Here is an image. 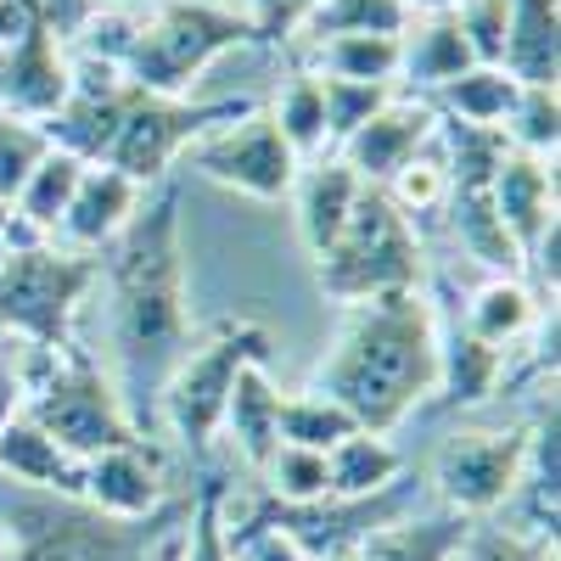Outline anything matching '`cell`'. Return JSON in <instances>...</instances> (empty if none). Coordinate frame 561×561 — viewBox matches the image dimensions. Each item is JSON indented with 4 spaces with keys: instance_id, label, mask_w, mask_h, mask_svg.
Segmentation results:
<instances>
[{
    "instance_id": "obj_1",
    "label": "cell",
    "mask_w": 561,
    "mask_h": 561,
    "mask_svg": "<svg viewBox=\"0 0 561 561\" xmlns=\"http://www.w3.org/2000/svg\"><path fill=\"white\" fill-rule=\"evenodd\" d=\"M96 270L107 275V337H113V388L124 410L158 404L169 370L192 348V280H185L180 237V185L163 180L135 208V219L102 248Z\"/></svg>"
},
{
    "instance_id": "obj_2",
    "label": "cell",
    "mask_w": 561,
    "mask_h": 561,
    "mask_svg": "<svg viewBox=\"0 0 561 561\" xmlns=\"http://www.w3.org/2000/svg\"><path fill=\"white\" fill-rule=\"evenodd\" d=\"M438 309L427 293H388L343 309V332L309 388L354 415L359 433H393L438 388Z\"/></svg>"
},
{
    "instance_id": "obj_3",
    "label": "cell",
    "mask_w": 561,
    "mask_h": 561,
    "mask_svg": "<svg viewBox=\"0 0 561 561\" xmlns=\"http://www.w3.org/2000/svg\"><path fill=\"white\" fill-rule=\"evenodd\" d=\"M185 517H192V500H169L147 523H118L68 494H0L7 561H152L185 528Z\"/></svg>"
},
{
    "instance_id": "obj_4",
    "label": "cell",
    "mask_w": 561,
    "mask_h": 561,
    "mask_svg": "<svg viewBox=\"0 0 561 561\" xmlns=\"http://www.w3.org/2000/svg\"><path fill=\"white\" fill-rule=\"evenodd\" d=\"M259 45L253 23L230 0H152L135 18L129 51L118 57V73L152 96H185L203 68H214L225 51Z\"/></svg>"
},
{
    "instance_id": "obj_5",
    "label": "cell",
    "mask_w": 561,
    "mask_h": 561,
    "mask_svg": "<svg viewBox=\"0 0 561 561\" xmlns=\"http://www.w3.org/2000/svg\"><path fill=\"white\" fill-rule=\"evenodd\" d=\"M314 280L320 293L337 309L388 298V293H427V253L410 214L393 208V197L382 185H365L343 237L314 259Z\"/></svg>"
},
{
    "instance_id": "obj_6",
    "label": "cell",
    "mask_w": 561,
    "mask_h": 561,
    "mask_svg": "<svg viewBox=\"0 0 561 561\" xmlns=\"http://www.w3.org/2000/svg\"><path fill=\"white\" fill-rule=\"evenodd\" d=\"M102 280L96 259L62 242H28L0 253V332L39 354L73 348V314Z\"/></svg>"
},
{
    "instance_id": "obj_7",
    "label": "cell",
    "mask_w": 561,
    "mask_h": 561,
    "mask_svg": "<svg viewBox=\"0 0 561 561\" xmlns=\"http://www.w3.org/2000/svg\"><path fill=\"white\" fill-rule=\"evenodd\" d=\"M23 415L73 460H96L140 438L113 377H102V365L79 348L51 354V370L23 382Z\"/></svg>"
},
{
    "instance_id": "obj_8",
    "label": "cell",
    "mask_w": 561,
    "mask_h": 561,
    "mask_svg": "<svg viewBox=\"0 0 561 561\" xmlns=\"http://www.w3.org/2000/svg\"><path fill=\"white\" fill-rule=\"evenodd\" d=\"M270 348H275V337L264 332L259 320H225L208 343L180 354V365L169 370V382L158 393V410L169 421V433L192 455L214 449L225 404H230V388H237V377L248 365H264Z\"/></svg>"
},
{
    "instance_id": "obj_9",
    "label": "cell",
    "mask_w": 561,
    "mask_h": 561,
    "mask_svg": "<svg viewBox=\"0 0 561 561\" xmlns=\"http://www.w3.org/2000/svg\"><path fill=\"white\" fill-rule=\"evenodd\" d=\"M410 483H388L377 494H325V500H309V505H280V500H264L248 528H230V545H242L253 534H275L287 539L304 561H343L365 534H377L399 517H410Z\"/></svg>"
},
{
    "instance_id": "obj_10",
    "label": "cell",
    "mask_w": 561,
    "mask_h": 561,
    "mask_svg": "<svg viewBox=\"0 0 561 561\" xmlns=\"http://www.w3.org/2000/svg\"><path fill=\"white\" fill-rule=\"evenodd\" d=\"M528 438L534 427H460L438 444L433 455V489L444 500V511L466 523L500 517L505 500L517 494L523 460H528Z\"/></svg>"
},
{
    "instance_id": "obj_11",
    "label": "cell",
    "mask_w": 561,
    "mask_h": 561,
    "mask_svg": "<svg viewBox=\"0 0 561 561\" xmlns=\"http://www.w3.org/2000/svg\"><path fill=\"white\" fill-rule=\"evenodd\" d=\"M248 113H253V102H242V96L237 102H185V96H152V90H140V102L129 107V118H124V129H118V140L107 147L102 163H113L118 174H129L140 192H147V185L169 180L174 158L192 147V140L237 124Z\"/></svg>"
},
{
    "instance_id": "obj_12",
    "label": "cell",
    "mask_w": 561,
    "mask_h": 561,
    "mask_svg": "<svg viewBox=\"0 0 561 561\" xmlns=\"http://www.w3.org/2000/svg\"><path fill=\"white\" fill-rule=\"evenodd\" d=\"M192 169L208 174L214 185H230V192L253 197V203H280V197H293V180H298L304 163L287 140H280L275 118L253 107L248 118L203 135L197 152H192Z\"/></svg>"
},
{
    "instance_id": "obj_13",
    "label": "cell",
    "mask_w": 561,
    "mask_h": 561,
    "mask_svg": "<svg viewBox=\"0 0 561 561\" xmlns=\"http://www.w3.org/2000/svg\"><path fill=\"white\" fill-rule=\"evenodd\" d=\"M135 102H140V84H129L113 62L84 57L73 62V90H68L62 113L45 124V135H51L57 152H73L79 163H102Z\"/></svg>"
},
{
    "instance_id": "obj_14",
    "label": "cell",
    "mask_w": 561,
    "mask_h": 561,
    "mask_svg": "<svg viewBox=\"0 0 561 561\" xmlns=\"http://www.w3.org/2000/svg\"><path fill=\"white\" fill-rule=\"evenodd\" d=\"M73 90V62L62 51L57 28L34 12V23L0 51V113L23 124H51Z\"/></svg>"
},
{
    "instance_id": "obj_15",
    "label": "cell",
    "mask_w": 561,
    "mask_h": 561,
    "mask_svg": "<svg viewBox=\"0 0 561 561\" xmlns=\"http://www.w3.org/2000/svg\"><path fill=\"white\" fill-rule=\"evenodd\" d=\"M433 140H438V107L393 96L370 124H359L332 158H343L359 185H382V192H388V185L433 147Z\"/></svg>"
},
{
    "instance_id": "obj_16",
    "label": "cell",
    "mask_w": 561,
    "mask_h": 561,
    "mask_svg": "<svg viewBox=\"0 0 561 561\" xmlns=\"http://www.w3.org/2000/svg\"><path fill=\"white\" fill-rule=\"evenodd\" d=\"M79 500L90 511H102V517H118V523L158 517V511L169 505L158 449H147V438H135L124 449H107L96 460H84V494Z\"/></svg>"
},
{
    "instance_id": "obj_17",
    "label": "cell",
    "mask_w": 561,
    "mask_h": 561,
    "mask_svg": "<svg viewBox=\"0 0 561 561\" xmlns=\"http://www.w3.org/2000/svg\"><path fill=\"white\" fill-rule=\"evenodd\" d=\"M140 203H147V192H140L129 174H118L113 163H84V174H79V185H73V203H68V214H62V225H57L51 242L96 259V253L118 237V230L135 219Z\"/></svg>"
},
{
    "instance_id": "obj_18",
    "label": "cell",
    "mask_w": 561,
    "mask_h": 561,
    "mask_svg": "<svg viewBox=\"0 0 561 561\" xmlns=\"http://www.w3.org/2000/svg\"><path fill=\"white\" fill-rule=\"evenodd\" d=\"M489 203H494L505 237L517 242V253H523V264H528L534 248L545 242V230L561 225V219H556V163L505 147V158H500V169H494V185H489Z\"/></svg>"
},
{
    "instance_id": "obj_19",
    "label": "cell",
    "mask_w": 561,
    "mask_h": 561,
    "mask_svg": "<svg viewBox=\"0 0 561 561\" xmlns=\"http://www.w3.org/2000/svg\"><path fill=\"white\" fill-rule=\"evenodd\" d=\"M359 192H365V185L354 180V169L343 158H314L309 169H298V180H293V208L298 214L293 219H298V237H304L309 259H320L325 248L343 237V225H348Z\"/></svg>"
},
{
    "instance_id": "obj_20",
    "label": "cell",
    "mask_w": 561,
    "mask_h": 561,
    "mask_svg": "<svg viewBox=\"0 0 561 561\" xmlns=\"http://www.w3.org/2000/svg\"><path fill=\"white\" fill-rule=\"evenodd\" d=\"M0 478H12V489H39V494L79 500L84 494V460L57 449L18 404V415L0 427Z\"/></svg>"
},
{
    "instance_id": "obj_21",
    "label": "cell",
    "mask_w": 561,
    "mask_h": 561,
    "mask_svg": "<svg viewBox=\"0 0 561 561\" xmlns=\"http://www.w3.org/2000/svg\"><path fill=\"white\" fill-rule=\"evenodd\" d=\"M500 68L517 84H556L561 79V0H505Z\"/></svg>"
},
{
    "instance_id": "obj_22",
    "label": "cell",
    "mask_w": 561,
    "mask_h": 561,
    "mask_svg": "<svg viewBox=\"0 0 561 561\" xmlns=\"http://www.w3.org/2000/svg\"><path fill=\"white\" fill-rule=\"evenodd\" d=\"M466 517H455V511H433V517H399L377 534H365L343 561H455L460 545H466Z\"/></svg>"
},
{
    "instance_id": "obj_23",
    "label": "cell",
    "mask_w": 561,
    "mask_h": 561,
    "mask_svg": "<svg viewBox=\"0 0 561 561\" xmlns=\"http://www.w3.org/2000/svg\"><path fill=\"white\" fill-rule=\"evenodd\" d=\"M219 433H230V444H237V455L253 466V472H264L270 455L280 449V393L264 377V365H248L237 377Z\"/></svg>"
},
{
    "instance_id": "obj_24",
    "label": "cell",
    "mask_w": 561,
    "mask_h": 561,
    "mask_svg": "<svg viewBox=\"0 0 561 561\" xmlns=\"http://www.w3.org/2000/svg\"><path fill=\"white\" fill-rule=\"evenodd\" d=\"M500 382H505V354L500 348H489V343H478L466 325H455L449 337H438V404H483V399H494L500 393Z\"/></svg>"
},
{
    "instance_id": "obj_25",
    "label": "cell",
    "mask_w": 561,
    "mask_h": 561,
    "mask_svg": "<svg viewBox=\"0 0 561 561\" xmlns=\"http://www.w3.org/2000/svg\"><path fill=\"white\" fill-rule=\"evenodd\" d=\"M460 325L478 343L511 354V343H523L534 325H539V298L523 287L517 275H489L483 287L472 293V304H466V320Z\"/></svg>"
},
{
    "instance_id": "obj_26",
    "label": "cell",
    "mask_w": 561,
    "mask_h": 561,
    "mask_svg": "<svg viewBox=\"0 0 561 561\" xmlns=\"http://www.w3.org/2000/svg\"><path fill=\"white\" fill-rule=\"evenodd\" d=\"M404 45V57H399V73L421 90H444L449 79H460L466 68H472V51H466V39L455 28V12H433V18H421L415 34L399 39Z\"/></svg>"
},
{
    "instance_id": "obj_27",
    "label": "cell",
    "mask_w": 561,
    "mask_h": 561,
    "mask_svg": "<svg viewBox=\"0 0 561 561\" xmlns=\"http://www.w3.org/2000/svg\"><path fill=\"white\" fill-rule=\"evenodd\" d=\"M79 174H84V163H79L73 152H57V147H51V152L39 158V169L23 180V192L12 197V214L34 230L39 242L57 237V225H62V214H68V203H73Z\"/></svg>"
},
{
    "instance_id": "obj_28",
    "label": "cell",
    "mask_w": 561,
    "mask_h": 561,
    "mask_svg": "<svg viewBox=\"0 0 561 561\" xmlns=\"http://www.w3.org/2000/svg\"><path fill=\"white\" fill-rule=\"evenodd\" d=\"M325 472L332 494H377L404 478V455L382 433H348L337 449H325Z\"/></svg>"
},
{
    "instance_id": "obj_29",
    "label": "cell",
    "mask_w": 561,
    "mask_h": 561,
    "mask_svg": "<svg viewBox=\"0 0 561 561\" xmlns=\"http://www.w3.org/2000/svg\"><path fill=\"white\" fill-rule=\"evenodd\" d=\"M517 90H523V84L511 79L505 68H483V62H472L460 79H449V84L438 90V113L455 118V124L500 129L505 113H511V102H517Z\"/></svg>"
},
{
    "instance_id": "obj_30",
    "label": "cell",
    "mask_w": 561,
    "mask_h": 561,
    "mask_svg": "<svg viewBox=\"0 0 561 561\" xmlns=\"http://www.w3.org/2000/svg\"><path fill=\"white\" fill-rule=\"evenodd\" d=\"M404 39V34H399ZM393 34H337L314 45L320 79H359V84H399L404 45Z\"/></svg>"
},
{
    "instance_id": "obj_31",
    "label": "cell",
    "mask_w": 561,
    "mask_h": 561,
    "mask_svg": "<svg viewBox=\"0 0 561 561\" xmlns=\"http://www.w3.org/2000/svg\"><path fill=\"white\" fill-rule=\"evenodd\" d=\"M270 118H275L280 140L298 152V163H304V158H309V163L325 158V96H320V73L298 68L287 84L275 90Z\"/></svg>"
},
{
    "instance_id": "obj_32",
    "label": "cell",
    "mask_w": 561,
    "mask_h": 561,
    "mask_svg": "<svg viewBox=\"0 0 561 561\" xmlns=\"http://www.w3.org/2000/svg\"><path fill=\"white\" fill-rule=\"evenodd\" d=\"M505 147L511 152H528V158H550L556 163V147H561V90L556 84H523L517 102H511L505 124Z\"/></svg>"
},
{
    "instance_id": "obj_33",
    "label": "cell",
    "mask_w": 561,
    "mask_h": 561,
    "mask_svg": "<svg viewBox=\"0 0 561 561\" xmlns=\"http://www.w3.org/2000/svg\"><path fill=\"white\" fill-rule=\"evenodd\" d=\"M348 433H359L354 415H348L343 404H332L325 393L304 388V393H287V399H280V444H298V449L325 455V449H337Z\"/></svg>"
},
{
    "instance_id": "obj_34",
    "label": "cell",
    "mask_w": 561,
    "mask_h": 561,
    "mask_svg": "<svg viewBox=\"0 0 561 561\" xmlns=\"http://www.w3.org/2000/svg\"><path fill=\"white\" fill-rule=\"evenodd\" d=\"M304 34L320 39H337V34H410V7L404 0H320L309 12Z\"/></svg>"
},
{
    "instance_id": "obj_35",
    "label": "cell",
    "mask_w": 561,
    "mask_h": 561,
    "mask_svg": "<svg viewBox=\"0 0 561 561\" xmlns=\"http://www.w3.org/2000/svg\"><path fill=\"white\" fill-rule=\"evenodd\" d=\"M320 96H325V158H332L359 124H370L399 96V90L393 84H359V79H320Z\"/></svg>"
},
{
    "instance_id": "obj_36",
    "label": "cell",
    "mask_w": 561,
    "mask_h": 561,
    "mask_svg": "<svg viewBox=\"0 0 561 561\" xmlns=\"http://www.w3.org/2000/svg\"><path fill=\"white\" fill-rule=\"evenodd\" d=\"M180 561H242L237 545H230L219 478H203V489L192 494V517H185V534H180Z\"/></svg>"
},
{
    "instance_id": "obj_37",
    "label": "cell",
    "mask_w": 561,
    "mask_h": 561,
    "mask_svg": "<svg viewBox=\"0 0 561 561\" xmlns=\"http://www.w3.org/2000/svg\"><path fill=\"white\" fill-rule=\"evenodd\" d=\"M259 478H264L270 500H280V505H309V500H325V494H332V472H325V455L298 449V444H280Z\"/></svg>"
},
{
    "instance_id": "obj_38",
    "label": "cell",
    "mask_w": 561,
    "mask_h": 561,
    "mask_svg": "<svg viewBox=\"0 0 561 561\" xmlns=\"http://www.w3.org/2000/svg\"><path fill=\"white\" fill-rule=\"evenodd\" d=\"M455 561H556V539H539V534H523L500 517H483L466 528V545Z\"/></svg>"
},
{
    "instance_id": "obj_39",
    "label": "cell",
    "mask_w": 561,
    "mask_h": 561,
    "mask_svg": "<svg viewBox=\"0 0 561 561\" xmlns=\"http://www.w3.org/2000/svg\"><path fill=\"white\" fill-rule=\"evenodd\" d=\"M45 152H51V135H45L39 124H23V118L0 113V203H12L23 192V180L39 169Z\"/></svg>"
},
{
    "instance_id": "obj_40",
    "label": "cell",
    "mask_w": 561,
    "mask_h": 561,
    "mask_svg": "<svg viewBox=\"0 0 561 561\" xmlns=\"http://www.w3.org/2000/svg\"><path fill=\"white\" fill-rule=\"evenodd\" d=\"M388 197L399 214H433L449 203V169H444V152H438V140L427 152H421L393 185H388Z\"/></svg>"
},
{
    "instance_id": "obj_41",
    "label": "cell",
    "mask_w": 561,
    "mask_h": 561,
    "mask_svg": "<svg viewBox=\"0 0 561 561\" xmlns=\"http://www.w3.org/2000/svg\"><path fill=\"white\" fill-rule=\"evenodd\" d=\"M455 28L466 39V51H472V62L500 68V57H505V0H460Z\"/></svg>"
},
{
    "instance_id": "obj_42",
    "label": "cell",
    "mask_w": 561,
    "mask_h": 561,
    "mask_svg": "<svg viewBox=\"0 0 561 561\" xmlns=\"http://www.w3.org/2000/svg\"><path fill=\"white\" fill-rule=\"evenodd\" d=\"M314 7H320V0H242V12H248L259 45H287L309 23Z\"/></svg>"
},
{
    "instance_id": "obj_43",
    "label": "cell",
    "mask_w": 561,
    "mask_h": 561,
    "mask_svg": "<svg viewBox=\"0 0 561 561\" xmlns=\"http://www.w3.org/2000/svg\"><path fill=\"white\" fill-rule=\"evenodd\" d=\"M28 7H34L45 23L57 28V39H73V34L90 23V12H96L90 0H28Z\"/></svg>"
},
{
    "instance_id": "obj_44",
    "label": "cell",
    "mask_w": 561,
    "mask_h": 561,
    "mask_svg": "<svg viewBox=\"0 0 561 561\" xmlns=\"http://www.w3.org/2000/svg\"><path fill=\"white\" fill-rule=\"evenodd\" d=\"M237 556H242V561H304L287 539H275V534H253V539H242Z\"/></svg>"
},
{
    "instance_id": "obj_45",
    "label": "cell",
    "mask_w": 561,
    "mask_h": 561,
    "mask_svg": "<svg viewBox=\"0 0 561 561\" xmlns=\"http://www.w3.org/2000/svg\"><path fill=\"white\" fill-rule=\"evenodd\" d=\"M28 23H34V7H28V0H0V51H7V45H12Z\"/></svg>"
},
{
    "instance_id": "obj_46",
    "label": "cell",
    "mask_w": 561,
    "mask_h": 561,
    "mask_svg": "<svg viewBox=\"0 0 561 561\" xmlns=\"http://www.w3.org/2000/svg\"><path fill=\"white\" fill-rule=\"evenodd\" d=\"M18 404H23V377H18V365H0V427L18 415Z\"/></svg>"
},
{
    "instance_id": "obj_47",
    "label": "cell",
    "mask_w": 561,
    "mask_h": 561,
    "mask_svg": "<svg viewBox=\"0 0 561 561\" xmlns=\"http://www.w3.org/2000/svg\"><path fill=\"white\" fill-rule=\"evenodd\" d=\"M404 7H410V18H415V12H421V18H433V12H455L460 0H404Z\"/></svg>"
},
{
    "instance_id": "obj_48",
    "label": "cell",
    "mask_w": 561,
    "mask_h": 561,
    "mask_svg": "<svg viewBox=\"0 0 561 561\" xmlns=\"http://www.w3.org/2000/svg\"><path fill=\"white\" fill-rule=\"evenodd\" d=\"M90 7H96V12H147L152 0H90Z\"/></svg>"
},
{
    "instance_id": "obj_49",
    "label": "cell",
    "mask_w": 561,
    "mask_h": 561,
    "mask_svg": "<svg viewBox=\"0 0 561 561\" xmlns=\"http://www.w3.org/2000/svg\"><path fill=\"white\" fill-rule=\"evenodd\" d=\"M0 561H7V528H0Z\"/></svg>"
}]
</instances>
